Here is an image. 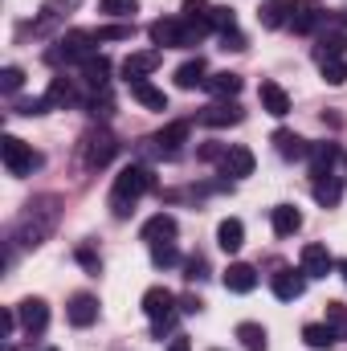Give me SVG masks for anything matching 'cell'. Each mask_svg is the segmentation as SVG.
Segmentation results:
<instances>
[{"label":"cell","mask_w":347,"mask_h":351,"mask_svg":"<svg viewBox=\"0 0 347 351\" xmlns=\"http://www.w3.org/2000/svg\"><path fill=\"white\" fill-rule=\"evenodd\" d=\"M156 188V176L152 168H143V164H127L123 172L115 176V188H110V213L123 221V217H131V208H135V200L143 196V192H152Z\"/></svg>","instance_id":"cell-1"},{"label":"cell","mask_w":347,"mask_h":351,"mask_svg":"<svg viewBox=\"0 0 347 351\" xmlns=\"http://www.w3.org/2000/svg\"><path fill=\"white\" fill-rule=\"evenodd\" d=\"M58 196H41V200H33V204H25V217L16 221V229H12V241L16 245H41V237L53 229V221H58Z\"/></svg>","instance_id":"cell-2"},{"label":"cell","mask_w":347,"mask_h":351,"mask_svg":"<svg viewBox=\"0 0 347 351\" xmlns=\"http://www.w3.org/2000/svg\"><path fill=\"white\" fill-rule=\"evenodd\" d=\"M94 45H98V33L94 29H70L58 37V49H49L45 58L58 66V62H86L94 58Z\"/></svg>","instance_id":"cell-3"},{"label":"cell","mask_w":347,"mask_h":351,"mask_svg":"<svg viewBox=\"0 0 347 351\" xmlns=\"http://www.w3.org/2000/svg\"><path fill=\"white\" fill-rule=\"evenodd\" d=\"M115 156H119V139H115L110 127L86 131V139H82V164H86V168H106Z\"/></svg>","instance_id":"cell-4"},{"label":"cell","mask_w":347,"mask_h":351,"mask_svg":"<svg viewBox=\"0 0 347 351\" xmlns=\"http://www.w3.org/2000/svg\"><path fill=\"white\" fill-rule=\"evenodd\" d=\"M0 160H4L8 176H29L33 168H41V156L25 139H16V135H4L0 139Z\"/></svg>","instance_id":"cell-5"},{"label":"cell","mask_w":347,"mask_h":351,"mask_svg":"<svg viewBox=\"0 0 347 351\" xmlns=\"http://www.w3.org/2000/svg\"><path fill=\"white\" fill-rule=\"evenodd\" d=\"M241 119H246V110L237 106V98H217V102H208L200 110V123L204 127H237Z\"/></svg>","instance_id":"cell-6"},{"label":"cell","mask_w":347,"mask_h":351,"mask_svg":"<svg viewBox=\"0 0 347 351\" xmlns=\"http://www.w3.org/2000/svg\"><path fill=\"white\" fill-rule=\"evenodd\" d=\"M270 286H274V294H278L282 302H294V298H302V294H307V274H302V265H298V269L282 265V269L270 278Z\"/></svg>","instance_id":"cell-7"},{"label":"cell","mask_w":347,"mask_h":351,"mask_svg":"<svg viewBox=\"0 0 347 351\" xmlns=\"http://www.w3.org/2000/svg\"><path fill=\"white\" fill-rule=\"evenodd\" d=\"M294 12H298V0H265L258 8V21L261 29H282L294 21Z\"/></svg>","instance_id":"cell-8"},{"label":"cell","mask_w":347,"mask_h":351,"mask_svg":"<svg viewBox=\"0 0 347 351\" xmlns=\"http://www.w3.org/2000/svg\"><path fill=\"white\" fill-rule=\"evenodd\" d=\"M176 294L168 286H152L147 294H143V311H147V319L152 323H160V319H176Z\"/></svg>","instance_id":"cell-9"},{"label":"cell","mask_w":347,"mask_h":351,"mask_svg":"<svg viewBox=\"0 0 347 351\" xmlns=\"http://www.w3.org/2000/svg\"><path fill=\"white\" fill-rule=\"evenodd\" d=\"M160 62H164V53H160V49H143V53H127V62H123V74H127V82H139V78H147V74H156V70H160Z\"/></svg>","instance_id":"cell-10"},{"label":"cell","mask_w":347,"mask_h":351,"mask_svg":"<svg viewBox=\"0 0 347 351\" xmlns=\"http://www.w3.org/2000/svg\"><path fill=\"white\" fill-rule=\"evenodd\" d=\"M16 319H21V327H25L29 335H37V331H45V323H49V306H45L41 298H25V302H16Z\"/></svg>","instance_id":"cell-11"},{"label":"cell","mask_w":347,"mask_h":351,"mask_svg":"<svg viewBox=\"0 0 347 351\" xmlns=\"http://www.w3.org/2000/svg\"><path fill=\"white\" fill-rule=\"evenodd\" d=\"M221 172L233 176V180H241V176H254V152H250V147H241V143H233V147L221 156Z\"/></svg>","instance_id":"cell-12"},{"label":"cell","mask_w":347,"mask_h":351,"mask_svg":"<svg viewBox=\"0 0 347 351\" xmlns=\"http://www.w3.org/2000/svg\"><path fill=\"white\" fill-rule=\"evenodd\" d=\"M221 282H225V290H233V294H250V290L258 286V269L246 265V262H233L221 274Z\"/></svg>","instance_id":"cell-13"},{"label":"cell","mask_w":347,"mask_h":351,"mask_svg":"<svg viewBox=\"0 0 347 351\" xmlns=\"http://www.w3.org/2000/svg\"><path fill=\"white\" fill-rule=\"evenodd\" d=\"M344 160H347V156L339 152V143H315V147H311L315 176H335V168H339Z\"/></svg>","instance_id":"cell-14"},{"label":"cell","mask_w":347,"mask_h":351,"mask_svg":"<svg viewBox=\"0 0 347 351\" xmlns=\"http://www.w3.org/2000/svg\"><path fill=\"white\" fill-rule=\"evenodd\" d=\"M152 143H156V152H160V156H168V160H172V156H180V147L188 143V123H168V127H164Z\"/></svg>","instance_id":"cell-15"},{"label":"cell","mask_w":347,"mask_h":351,"mask_svg":"<svg viewBox=\"0 0 347 351\" xmlns=\"http://www.w3.org/2000/svg\"><path fill=\"white\" fill-rule=\"evenodd\" d=\"M335 269V258L327 254V245H307L302 250V274L307 278H327Z\"/></svg>","instance_id":"cell-16"},{"label":"cell","mask_w":347,"mask_h":351,"mask_svg":"<svg viewBox=\"0 0 347 351\" xmlns=\"http://www.w3.org/2000/svg\"><path fill=\"white\" fill-rule=\"evenodd\" d=\"M258 98H261V110H265V114H274V119L290 114V94L278 86V82H261V86H258Z\"/></svg>","instance_id":"cell-17"},{"label":"cell","mask_w":347,"mask_h":351,"mask_svg":"<svg viewBox=\"0 0 347 351\" xmlns=\"http://www.w3.org/2000/svg\"><path fill=\"white\" fill-rule=\"evenodd\" d=\"M274 147H278L282 160H307L311 156V143L294 131H274Z\"/></svg>","instance_id":"cell-18"},{"label":"cell","mask_w":347,"mask_h":351,"mask_svg":"<svg viewBox=\"0 0 347 351\" xmlns=\"http://www.w3.org/2000/svg\"><path fill=\"white\" fill-rule=\"evenodd\" d=\"M217 245H221L225 254H237V250L246 245V225H241L237 217H225V221L217 225Z\"/></svg>","instance_id":"cell-19"},{"label":"cell","mask_w":347,"mask_h":351,"mask_svg":"<svg viewBox=\"0 0 347 351\" xmlns=\"http://www.w3.org/2000/svg\"><path fill=\"white\" fill-rule=\"evenodd\" d=\"M131 86V98L139 102V106H147V110H168V94L160 86H152L147 78H139V82H127Z\"/></svg>","instance_id":"cell-20"},{"label":"cell","mask_w":347,"mask_h":351,"mask_svg":"<svg viewBox=\"0 0 347 351\" xmlns=\"http://www.w3.org/2000/svg\"><path fill=\"white\" fill-rule=\"evenodd\" d=\"M176 237V217L172 213H156L147 225H143V241L147 245H160V241H172Z\"/></svg>","instance_id":"cell-21"},{"label":"cell","mask_w":347,"mask_h":351,"mask_svg":"<svg viewBox=\"0 0 347 351\" xmlns=\"http://www.w3.org/2000/svg\"><path fill=\"white\" fill-rule=\"evenodd\" d=\"M270 221H274V233H278V237H294V233L302 229V213H298L294 204H278V208L270 213Z\"/></svg>","instance_id":"cell-22"},{"label":"cell","mask_w":347,"mask_h":351,"mask_svg":"<svg viewBox=\"0 0 347 351\" xmlns=\"http://www.w3.org/2000/svg\"><path fill=\"white\" fill-rule=\"evenodd\" d=\"M66 315H70V323H74V327H90V323L98 319V298H94V294H74Z\"/></svg>","instance_id":"cell-23"},{"label":"cell","mask_w":347,"mask_h":351,"mask_svg":"<svg viewBox=\"0 0 347 351\" xmlns=\"http://www.w3.org/2000/svg\"><path fill=\"white\" fill-rule=\"evenodd\" d=\"M204 90H208L213 98H237V94H241V74H233V70L208 74V82H204Z\"/></svg>","instance_id":"cell-24"},{"label":"cell","mask_w":347,"mask_h":351,"mask_svg":"<svg viewBox=\"0 0 347 351\" xmlns=\"http://www.w3.org/2000/svg\"><path fill=\"white\" fill-rule=\"evenodd\" d=\"M208 82V66H204V58H192V62H184L180 70H176V86L180 90H196Z\"/></svg>","instance_id":"cell-25"},{"label":"cell","mask_w":347,"mask_h":351,"mask_svg":"<svg viewBox=\"0 0 347 351\" xmlns=\"http://www.w3.org/2000/svg\"><path fill=\"white\" fill-rule=\"evenodd\" d=\"M315 200H319L323 208H335V204L344 200V184H339V176H315Z\"/></svg>","instance_id":"cell-26"},{"label":"cell","mask_w":347,"mask_h":351,"mask_svg":"<svg viewBox=\"0 0 347 351\" xmlns=\"http://www.w3.org/2000/svg\"><path fill=\"white\" fill-rule=\"evenodd\" d=\"M344 53H347V33H344V29L323 33V37H319V45H315V58H319V62H331V58H344Z\"/></svg>","instance_id":"cell-27"},{"label":"cell","mask_w":347,"mask_h":351,"mask_svg":"<svg viewBox=\"0 0 347 351\" xmlns=\"http://www.w3.org/2000/svg\"><path fill=\"white\" fill-rule=\"evenodd\" d=\"M302 339H307V348L327 351L339 335H335V327H331V323H307V327H302Z\"/></svg>","instance_id":"cell-28"},{"label":"cell","mask_w":347,"mask_h":351,"mask_svg":"<svg viewBox=\"0 0 347 351\" xmlns=\"http://www.w3.org/2000/svg\"><path fill=\"white\" fill-rule=\"evenodd\" d=\"M82 78H86L94 90H102L110 82V58H102V53H98V58H86V62H82Z\"/></svg>","instance_id":"cell-29"},{"label":"cell","mask_w":347,"mask_h":351,"mask_svg":"<svg viewBox=\"0 0 347 351\" xmlns=\"http://www.w3.org/2000/svg\"><path fill=\"white\" fill-rule=\"evenodd\" d=\"M237 339H241V348L246 351H265L270 343V335H265V327L261 323H237Z\"/></svg>","instance_id":"cell-30"},{"label":"cell","mask_w":347,"mask_h":351,"mask_svg":"<svg viewBox=\"0 0 347 351\" xmlns=\"http://www.w3.org/2000/svg\"><path fill=\"white\" fill-rule=\"evenodd\" d=\"M45 102L58 106V110H66V106L74 102V86H70V78H53L49 90H45Z\"/></svg>","instance_id":"cell-31"},{"label":"cell","mask_w":347,"mask_h":351,"mask_svg":"<svg viewBox=\"0 0 347 351\" xmlns=\"http://www.w3.org/2000/svg\"><path fill=\"white\" fill-rule=\"evenodd\" d=\"M319 70H323V82H327V86H344V82H347V62H344V58L319 62Z\"/></svg>","instance_id":"cell-32"},{"label":"cell","mask_w":347,"mask_h":351,"mask_svg":"<svg viewBox=\"0 0 347 351\" xmlns=\"http://www.w3.org/2000/svg\"><path fill=\"white\" fill-rule=\"evenodd\" d=\"M208 25H213V29H221V37H225V33H237V12L221 4V8H213V12H208Z\"/></svg>","instance_id":"cell-33"},{"label":"cell","mask_w":347,"mask_h":351,"mask_svg":"<svg viewBox=\"0 0 347 351\" xmlns=\"http://www.w3.org/2000/svg\"><path fill=\"white\" fill-rule=\"evenodd\" d=\"M290 25H294V33H311V29L319 25V8H315V4H298V12H294Z\"/></svg>","instance_id":"cell-34"},{"label":"cell","mask_w":347,"mask_h":351,"mask_svg":"<svg viewBox=\"0 0 347 351\" xmlns=\"http://www.w3.org/2000/svg\"><path fill=\"white\" fill-rule=\"evenodd\" d=\"M98 8L106 16H135L139 12V0H98Z\"/></svg>","instance_id":"cell-35"},{"label":"cell","mask_w":347,"mask_h":351,"mask_svg":"<svg viewBox=\"0 0 347 351\" xmlns=\"http://www.w3.org/2000/svg\"><path fill=\"white\" fill-rule=\"evenodd\" d=\"M152 262L160 265V269H168V265L180 262V254H176L172 241H160V245H152Z\"/></svg>","instance_id":"cell-36"},{"label":"cell","mask_w":347,"mask_h":351,"mask_svg":"<svg viewBox=\"0 0 347 351\" xmlns=\"http://www.w3.org/2000/svg\"><path fill=\"white\" fill-rule=\"evenodd\" d=\"M21 82H25V70H21V66H4V70H0V90H4V94H16Z\"/></svg>","instance_id":"cell-37"},{"label":"cell","mask_w":347,"mask_h":351,"mask_svg":"<svg viewBox=\"0 0 347 351\" xmlns=\"http://www.w3.org/2000/svg\"><path fill=\"white\" fill-rule=\"evenodd\" d=\"M98 33V41H131V25H102V29H94Z\"/></svg>","instance_id":"cell-38"},{"label":"cell","mask_w":347,"mask_h":351,"mask_svg":"<svg viewBox=\"0 0 347 351\" xmlns=\"http://www.w3.org/2000/svg\"><path fill=\"white\" fill-rule=\"evenodd\" d=\"M327 323L335 327V335H347V306L344 302H327Z\"/></svg>","instance_id":"cell-39"},{"label":"cell","mask_w":347,"mask_h":351,"mask_svg":"<svg viewBox=\"0 0 347 351\" xmlns=\"http://www.w3.org/2000/svg\"><path fill=\"white\" fill-rule=\"evenodd\" d=\"M45 110H49L45 98H21L16 102V114H45Z\"/></svg>","instance_id":"cell-40"},{"label":"cell","mask_w":347,"mask_h":351,"mask_svg":"<svg viewBox=\"0 0 347 351\" xmlns=\"http://www.w3.org/2000/svg\"><path fill=\"white\" fill-rule=\"evenodd\" d=\"M204 269H208V265H204V258H192L184 278H188V282H200V278H204Z\"/></svg>","instance_id":"cell-41"},{"label":"cell","mask_w":347,"mask_h":351,"mask_svg":"<svg viewBox=\"0 0 347 351\" xmlns=\"http://www.w3.org/2000/svg\"><path fill=\"white\" fill-rule=\"evenodd\" d=\"M200 306H204V302H200L196 294H184V298H180V311H184V315H196Z\"/></svg>","instance_id":"cell-42"},{"label":"cell","mask_w":347,"mask_h":351,"mask_svg":"<svg viewBox=\"0 0 347 351\" xmlns=\"http://www.w3.org/2000/svg\"><path fill=\"white\" fill-rule=\"evenodd\" d=\"M78 262L86 265L90 274H98V269H102V262H98V258H94V254H90V250H78Z\"/></svg>","instance_id":"cell-43"},{"label":"cell","mask_w":347,"mask_h":351,"mask_svg":"<svg viewBox=\"0 0 347 351\" xmlns=\"http://www.w3.org/2000/svg\"><path fill=\"white\" fill-rule=\"evenodd\" d=\"M225 49H246V37L241 33H225Z\"/></svg>","instance_id":"cell-44"},{"label":"cell","mask_w":347,"mask_h":351,"mask_svg":"<svg viewBox=\"0 0 347 351\" xmlns=\"http://www.w3.org/2000/svg\"><path fill=\"white\" fill-rule=\"evenodd\" d=\"M221 156H225V152H221L217 143H204V147H200V160H221Z\"/></svg>","instance_id":"cell-45"},{"label":"cell","mask_w":347,"mask_h":351,"mask_svg":"<svg viewBox=\"0 0 347 351\" xmlns=\"http://www.w3.org/2000/svg\"><path fill=\"white\" fill-rule=\"evenodd\" d=\"M168 351H192V343H188L184 335H176V339H172V348H168Z\"/></svg>","instance_id":"cell-46"},{"label":"cell","mask_w":347,"mask_h":351,"mask_svg":"<svg viewBox=\"0 0 347 351\" xmlns=\"http://www.w3.org/2000/svg\"><path fill=\"white\" fill-rule=\"evenodd\" d=\"M339 274H344V282H347V262H339Z\"/></svg>","instance_id":"cell-47"},{"label":"cell","mask_w":347,"mask_h":351,"mask_svg":"<svg viewBox=\"0 0 347 351\" xmlns=\"http://www.w3.org/2000/svg\"><path fill=\"white\" fill-rule=\"evenodd\" d=\"M49 351H58V348H49Z\"/></svg>","instance_id":"cell-48"}]
</instances>
